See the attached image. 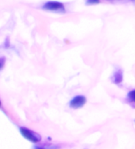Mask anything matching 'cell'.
I'll return each mask as SVG.
<instances>
[{
  "instance_id": "obj_8",
  "label": "cell",
  "mask_w": 135,
  "mask_h": 149,
  "mask_svg": "<svg viewBox=\"0 0 135 149\" xmlns=\"http://www.w3.org/2000/svg\"><path fill=\"white\" fill-rule=\"evenodd\" d=\"M36 149H44L42 147H36Z\"/></svg>"
},
{
  "instance_id": "obj_5",
  "label": "cell",
  "mask_w": 135,
  "mask_h": 149,
  "mask_svg": "<svg viewBox=\"0 0 135 149\" xmlns=\"http://www.w3.org/2000/svg\"><path fill=\"white\" fill-rule=\"evenodd\" d=\"M128 98L133 102H135V90H133L128 93Z\"/></svg>"
},
{
  "instance_id": "obj_9",
  "label": "cell",
  "mask_w": 135,
  "mask_h": 149,
  "mask_svg": "<svg viewBox=\"0 0 135 149\" xmlns=\"http://www.w3.org/2000/svg\"><path fill=\"white\" fill-rule=\"evenodd\" d=\"M0 106H1V101H0Z\"/></svg>"
},
{
  "instance_id": "obj_2",
  "label": "cell",
  "mask_w": 135,
  "mask_h": 149,
  "mask_svg": "<svg viewBox=\"0 0 135 149\" xmlns=\"http://www.w3.org/2000/svg\"><path fill=\"white\" fill-rule=\"evenodd\" d=\"M43 9L51 11H59V12L65 11L63 4L59 2H48L43 6Z\"/></svg>"
},
{
  "instance_id": "obj_7",
  "label": "cell",
  "mask_w": 135,
  "mask_h": 149,
  "mask_svg": "<svg viewBox=\"0 0 135 149\" xmlns=\"http://www.w3.org/2000/svg\"><path fill=\"white\" fill-rule=\"evenodd\" d=\"M99 3V1H95V2H92V1H88L87 3L88 4H92V3Z\"/></svg>"
},
{
  "instance_id": "obj_4",
  "label": "cell",
  "mask_w": 135,
  "mask_h": 149,
  "mask_svg": "<svg viewBox=\"0 0 135 149\" xmlns=\"http://www.w3.org/2000/svg\"><path fill=\"white\" fill-rule=\"evenodd\" d=\"M114 77H115V80H114L115 83L119 84V83L122 81V73L121 70H118L116 73H115Z\"/></svg>"
},
{
  "instance_id": "obj_10",
  "label": "cell",
  "mask_w": 135,
  "mask_h": 149,
  "mask_svg": "<svg viewBox=\"0 0 135 149\" xmlns=\"http://www.w3.org/2000/svg\"><path fill=\"white\" fill-rule=\"evenodd\" d=\"M134 4H135V2H134Z\"/></svg>"
},
{
  "instance_id": "obj_3",
  "label": "cell",
  "mask_w": 135,
  "mask_h": 149,
  "mask_svg": "<svg viewBox=\"0 0 135 149\" xmlns=\"http://www.w3.org/2000/svg\"><path fill=\"white\" fill-rule=\"evenodd\" d=\"M85 103H86V98L83 95H77L71 100L70 106L71 108L78 109L84 106Z\"/></svg>"
},
{
  "instance_id": "obj_6",
  "label": "cell",
  "mask_w": 135,
  "mask_h": 149,
  "mask_svg": "<svg viewBox=\"0 0 135 149\" xmlns=\"http://www.w3.org/2000/svg\"><path fill=\"white\" fill-rule=\"evenodd\" d=\"M4 63H5V58H0V70L3 67Z\"/></svg>"
},
{
  "instance_id": "obj_1",
  "label": "cell",
  "mask_w": 135,
  "mask_h": 149,
  "mask_svg": "<svg viewBox=\"0 0 135 149\" xmlns=\"http://www.w3.org/2000/svg\"><path fill=\"white\" fill-rule=\"evenodd\" d=\"M20 132L24 138L33 143H37L41 141V136L39 133H36L33 130H30L25 127L20 128Z\"/></svg>"
}]
</instances>
